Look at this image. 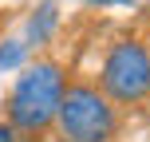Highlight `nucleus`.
Masks as SVG:
<instances>
[{"label":"nucleus","instance_id":"nucleus-1","mask_svg":"<svg viewBox=\"0 0 150 142\" xmlns=\"http://www.w3.org/2000/svg\"><path fill=\"white\" fill-rule=\"evenodd\" d=\"M63 91H67L63 87V71L55 67V63L28 67L20 75V83L12 87V95H8V119H12V126L28 130V134L44 130L47 122L55 119V111H59Z\"/></svg>","mask_w":150,"mask_h":142},{"label":"nucleus","instance_id":"nucleus-2","mask_svg":"<svg viewBox=\"0 0 150 142\" xmlns=\"http://www.w3.org/2000/svg\"><path fill=\"white\" fill-rule=\"evenodd\" d=\"M55 119H59L67 142H107L115 134V111H111V103H107L99 91H91V87L63 91Z\"/></svg>","mask_w":150,"mask_h":142},{"label":"nucleus","instance_id":"nucleus-3","mask_svg":"<svg viewBox=\"0 0 150 142\" xmlns=\"http://www.w3.org/2000/svg\"><path fill=\"white\" fill-rule=\"evenodd\" d=\"M103 91L115 103H138L150 95V55L142 44L122 40L111 47L103 63Z\"/></svg>","mask_w":150,"mask_h":142},{"label":"nucleus","instance_id":"nucleus-4","mask_svg":"<svg viewBox=\"0 0 150 142\" xmlns=\"http://www.w3.org/2000/svg\"><path fill=\"white\" fill-rule=\"evenodd\" d=\"M20 59V47H0V67H12Z\"/></svg>","mask_w":150,"mask_h":142},{"label":"nucleus","instance_id":"nucleus-5","mask_svg":"<svg viewBox=\"0 0 150 142\" xmlns=\"http://www.w3.org/2000/svg\"><path fill=\"white\" fill-rule=\"evenodd\" d=\"M0 142H16V126L12 122H0Z\"/></svg>","mask_w":150,"mask_h":142},{"label":"nucleus","instance_id":"nucleus-6","mask_svg":"<svg viewBox=\"0 0 150 142\" xmlns=\"http://www.w3.org/2000/svg\"><path fill=\"white\" fill-rule=\"evenodd\" d=\"M91 4H134V0H91Z\"/></svg>","mask_w":150,"mask_h":142}]
</instances>
